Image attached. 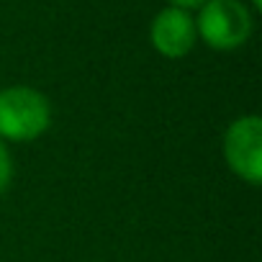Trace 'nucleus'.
Returning a JSON list of instances; mask_svg holds the SVG:
<instances>
[{
	"instance_id": "obj_3",
	"label": "nucleus",
	"mask_w": 262,
	"mask_h": 262,
	"mask_svg": "<svg viewBox=\"0 0 262 262\" xmlns=\"http://www.w3.org/2000/svg\"><path fill=\"white\" fill-rule=\"evenodd\" d=\"M224 157L236 178L249 185L262 180V121L259 116L236 118L224 137Z\"/></svg>"
},
{
	"instance_id": "obj_7",
	"label": "nucleus",
	"mask_w": 262,
	"mask_h": 262,
	"mask_svg": "<svg viewBox=\"0 0 262 262\" xmlns=\"http://www.w3.org/2000/svg\"><path fill=\"white\" fill-rule=\"evenodd\" d=\"M252 6L254 8H262V0H252Z\"/></svg>"
},
{
	"instance_id": "obj_6",
	"label": "nucleus",
	"mask_w": 262,
	"mask_h": 262,
	"mask_svg": "<svg viewBox=\"0 0 262 262\" xmlns=\"http://www.w3.org/2000/svg\"><path fill=\"white\" fill-rule=\"evenodd\" d=\"M170 3H172V8L188 11V8H198V6H203L206 0H170Z\"/></svg>"
},
{
	"instance_id": "obj_4",
	"label": "nucleus",
	"mask_w": 262,
	"mask_h": 262,
	"mask_svg": "<svg viewBox=\"0 0 262 262\" xmlns=\"http://www.w3.org/2000/svg\"><path fill=\"white\" fill-rule=\"evenodd\" d=\"M195 36H198L195 34V21L190 18L188 11H180V8L160 11L152 21V29H149L152 47L167 59L185 57L193 49Z\"/></svg>"
},
{
	"instance_id": "obj_2",
	"label": "nucleus",
	"mask_w": 262,
	"mask_h": 262,
	"mask_svg": "<svg viewBox=\"0 0 262 262\" xmlns=\"http://www.w3.org/2000/svg\"><path fill=\"white\" fill-rule=\"evenodd\" d=\"M195 34L221 52L242 47L252 34V16L239 0H206L195 21Z\"/></svg>"
},
{
	"instance_id": "obj_1",
	"label": "nucleus",
	"mask_w": 262,
	"mask_h": 262,
	"mask_svg": "<svg viewBox=\"0 0 262 262\" xmlns=\"http://www.w3.org/2000/svg\"><path fill=\"white\" fill-rule=\"evenodd\" d=\"M52 108L49 100L34 88H6L0 90V139L31 142L49 128Z\"/></svg>"
},
{
	"instance_id": "obj_5",
	"label": "nucleus",
	"mask_w": 262,
	"mask_h": 262,
	"mask_svg": "<svg viewBox=\"0 0 262 262\" xmlns=\"http://www.w3.org/2000/svg\"><path fill=\"white\" fill-rule=\"evenodd\" d=\"M11 175H13V165H11V155L6 149V144L0 142V195L6 193L8 183H11Z\"/></svg>"
}]
</instances>
